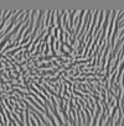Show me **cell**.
Wrapping results in <instances>:
<instances>
[{"label": "cell", "mask_w": 124, "mask_h": 126, "mask_svg": "<svg viewBox=\"0 0 124 126\" xmlns=\"http://www.w3.org/2000/svg\"><path fill=\"white\" fill-rule=\"evenodd\" d=\"M30 104H31V82H30ZM30 116H31V106H30ZM29 126H30V119H29Z\"/></svg>", "instance_id": "obj_1"}]
</instances>
